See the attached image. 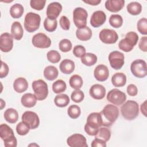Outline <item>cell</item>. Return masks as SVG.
<instances>
[{"label":"cell","mask_w":147,"mask_h":147,"mask_svg":"<svg viewBox=\"0 0 147 147\" xmlns=\"http://www.w3.org/2000/svg\"><path fill=\"white\" fill-rule=\"evenodd\" d=\"M100 114L102 120V126L109 127L111 126L117 119L119 110L115 105L108 104L104 107Z\"/></svg>","instance_id":"cell-1"},{"label":"cell","mask_w":147,"mask_h":147,"mask_svg":"<svg viewBox=\"0 0 147 147\" xmlns=\"http://www.w3.org/2000/svg\"><path fill=\"white\" fill-rule=\"evenodd\" d=\"M102 126V120L100 113H92L87 117L84 130L90 136H95Z\"/></svg>","instance_id":"cell-2"},{"label":"cell","mask_w":147,"mask_h":147,"mask_svg":"<svg viewBox=\"0 0 147 147\" xmlns=\"http://www.w3.org/2000/svg\"><path fill=\"white\" fill-rule=\"evenodd\" d=\"M122 116L126 120L131 121L135 119L139 114L138 104L134 100L126 101L121 107Z\"/></svg>","instance_id":"cell-3"},{"label":"cell","mask_w":147,"mask_h":147,"mask_svg":"<svg viewBox=\"0 0 147 147\" xmlns=\"http://www.w3.org/2000/svg\"><path fill=\"white\" fill-rule=\"evenodd\" d=\"M0 137L6 147H16L17 141L12 129L5 123L0 125Z\"/></svg>","instance_id":"cell-4"},{"label":"cell","mask_w":147,"mask_h":147,"mask_svg":"<svg viewBox=\"0 0 147 147\" xmlns=\"http://www.w3.org/2000/svg\"><path fill=\"white\" fill-rule=\"evenodd\" d=\"M138 40V36L134 32H129L126 33L125 37L122 39L118 43V47L125 52L131 51L137 44Z\"/></svg>","instance_id":"cell-5"},{"label":"cell","mask_w":147,"mask_h":147,"mask_svg":"<svg viewBox=\"0 0 147 147\" xmlns=\"http://www.w3.org/2000/svg\"><path fill=\"white\" fill-rule=\"evenodd\" d=\"M41 17L35 13H28L24 19V28L29 33H32L37 30L40 25Z\"/></svg>","instance_id":"cell-6"},{"label":"cell","mask_w":147,"mask_h":147,"mask_svg":"<svg viewBox=\"0 0 147 147\" xmlns=\"http://www.w3.org/2000/svg\"><path fill=\"white\" fill-rule=\"evenodd\" d=\"M32 88L36 99L38 100H42L47 98L48 95V85L42 79L34 80L32 83Z\"/></svg>","instance_id":"cell-7"},{"label":"cell","mask_w":147,"mask_h":147,"mask_svg":"<svg viewBox=\"0 0 147 147\" xmlns=\"http://www.w3.org/2000/svg\"><path fill=\"white\" fill-rule=\"evenodd\" d=\"M130 70L134 76L143 78L147 75L146 63L142 59L135 60L131 64Z\"/></svg>","instance_id":"cell-8"},{"label":"cell","mask_w":147,"mask_h":147,"mask_svg":"<svg viewBox=\"0 0 147 147\" xmlns=\"http://www.w3.org/2000/svg\"><path fill=\"white\" fill-rule=\"evenodd\" d=\"M87 17V12L84 9L78 7L74 10L73 21L75 26L78 28L86 26Z\"/></svg>","instance_id":"cell-9"},{"label":"cell","mask_w":147,"mask_h":147,"mask_svg":"<svg viewBox=\"0 0 147 147\" xmlns=\"http://www.w3.org/2000/svg\"><path fill=\"white\" fill-rule=\"evenodd\" d=\"M107 99L110 103L116 106L122 105L126 99L125 94L117 88L110 90L107 95Z\"/></svg>","instance_id":"cell-10"},{"label":"cell","mask_w":147,"mask_h":147,"mask_svg":"<svg viewBox=\"0 0 147 147\" xmlns=\"http://www.w3.org/2000/svg\"><path fill=\"white\" fill-rule=\"evenodd\" d=\"M124 55L119 51H113L109 55V61L111 67L116 70L120 69L125 63Z\"/></svg>","instance_id":"cell-11"},{"label":"cell","mask_w":147,"mask_h":147,"mask_svg":"<svg viewBox=\"0 0 147 147\" xmlns=\"http://www.w3.org/2000/svg\"><path fill=\"white\" fill-rule=\"evenodd\" d=\"M22 121L25 123L30 129L37 128L40 124V119L38 115L30 111H27L23 113L21 117Z\"/></svg>","instance_id":"cell-12"},{"label":"cell","mask_w":147,"mask_h":147,"mask_svg":"<svg viewBox=\"0 0 147 147\" xmlns=\"http://www.w3.org/2000/svg\"><path fill=\"white\" fill-rule=\"evenodd\" d=\"M99 37L102 42L107 44H114L118 39L117 32L113 29H102L99 32Z\"/></svg>","instance_id":"cell-13"},{"label":"cell","mask_w":147,"mask_h":147,"mask_svg":"<svg viewBox=\"0 0 147 147\" xmlns=\"http://www.w3.org/2000/svg\"><path fill=\"white\" fill-rule=\"evenodd\" d=\"M32 41L33 46L38 48H48L51 45V39L42 33H38L34 35Z\"/></svg>","instance_id":"cell-14"},{"label":"cell","mask_w":147,"mask_h":147,"mask_svg":"<svg viewBox=\"0 0 147 147\" xmlns=\"http://www.w3.org/2000/svg\"><path fill=\"white\" fill-rule=\"evenodd\" d=\"M67 143L71 147H88L86 137L80 134H74L67 140Z\"/></svg>","instance_id":"cell-15"},{"label":"cell","mask_w":147,"mask_h":147,"mask_svg":"<svg viewBox=\"0 0 147 147\" xmlns=\"http://www.w3.org/2000/svg\"><path fill=\"white\" fill-rule=\"evenodd\" d=\"M13 38L9 33H4L0 37V49L3 52H10L13 47Z\"/></svg>","instance_id":"cell-16"},{"label":"cell","mask_w":147,"mask_h":147,"mask_svg":"<svg viewBox=\"0 0 147 147\" xmlns=\"http://www.w3.org/2000/svg\"><path fill=\"white\" fill-rule=\"evenodd\" d=\"M106 20V14L102 10H97L92 14L90 18V24L94 28H98L102 25Z\"/></svg>","instance_id":"cell-17"},{"label":"cell","mask_w":147,"mask_h":147,"mask_svg":"<svg viewBox=\"0 0 147 147\" xmlns=\"http://www.w3.org/2000/svg\"><path fill=\"white\" fill-rule=\"evenodd\" d=\"M62 10L61 5L57 2H53L49 3L47 9V17L51 19L56 20Z\"/></svg>","instance_id":"cell-18"},{"label":"cell","mask_w":147,"mask_h":147,"mask_svg":"<svg viewBox=\"0 0 147 147\" xmlns=\"http://www.w3.org/2000/svg\"><path fill=\"white\" fill-rule=\"evenodd\" d=\"M95 78L99 82H104L107 79L109 76L108 67L103 64H99L96 66L94 71Z\"/></svg>","instance_id":"cell-19"},{"label":"cell","mask_w":147,"mask_h":147,"mask_svg":"<svg viewBox=\"0 0 147 147\" xmlns=\"http://www.w3.org/2000/svg\"><path fill=\"white\" fill-rule=\"evenodd\" d=\"M89 93L90 96L95 99H102L106 95V88L101 84H95L91 87Z\"/></svg>","instance_id":"cell-20"},{"label":"cell","mask_w":147,"mask_h":147,"mask_svg":"<svg viewBox=\"0 0 147 147\" xmlns=\"http://www.w3.org/2000/svg\"><path fill=\"white\" fill-rule=\"evenodd\" d=\"M124 4L123 0H107L105 2V7L111 12L116 13L123 7Z\"/></svg>","instance_id":"cell-21"},{"label":"cell","mask_w":147,"mask_h":147,"mask_svg":"<svg viewBox=\"0 0 147 147\" xmlns=\"http://www.w3.org/2000/svg\"><path fill=\"white\" fill-rule=\"evenodd\" d=\"M24 34V30L21 24L18 22H14L11 27V35L12 37L16 40H20Z\"/></svg>","instance_id":"cell-22"},{"label":"cell","mask_w":147,"mask_h":147,"mask_svg":"<svg viewBox=\"0 0 147 147\" xmlns=\"http://www.w3.org/2000/svg\"><path fill=\"white\" fill-rule=\"evenodd\" d=\"M92 35L91 29L88 26L78 28L76 31V37L81 41H87L90 40Z\"/></svg>","instance_id":"cell-23"},{"label":"cell","mask_w":147,"mask_h":147,"mask_svg":"<svg viewBox=\"0 0 147 147\" xmlns=\"http://www.w3.org/2000/svg\"><path fill=\"white\" fill-rule=\"evenodd\" d=\"M14 90L18 93L25 91L28 88V83L24 78H18L13 83Z\"/></svg>","instance_id":"cell-24"},{"label":"cell","mask_w":147,"mask_h":147,"mask_svg":"<svg viewBox=\"0 0 147 147\" xmlns=\"http://www.w3.org/2000/svg\"><path fill=\"white\" fill-rule=\"evenodd\" d=\"M60 71L64 74H70L75 69L74 62L69 59H64L60 64Z\"/></svg>","instance_id":"cell-25"},{"label":"cell","mask_w":147,"mask_h":147,"mask_svg":"<svg viewBox=\"0 0 147 147\" xmlns=\"http://www.w3.org/2000/svg\"><path fill=\"white\" fill-rule=\"evenodd\" d=\"M111 83L115 87H123L126 83V76L122 72L115 73L111 78Z\"/></svg>","instance_id":"cell-26"},{"label":"cell","mask_w":147,"mask_h":147,"mask_svg":"<svg viewBox=\"0 0 147 147\" xmlns=\"http://www.w3.org/2000/svg\"><path fill=\"white\" fill-rule=\"evenodd\" d=\"M21 102L24 107L30 108L36 105L37 99H36L34 94L31 93H26L22 96Z\"/></svg>","instance_id":"cell-27"},{"label":"cell","mask_w":147,"mask_h":147,"mask_svg":"<svg viewBox=\"0 0 147 147\" xmlns=\"http://www.w3.org/2000/svg\"><path fill=\"white\" fill-rule=\"evenodd\" d=\"M5 119L10 123H14L18 119V113L16 109L13 108L7 109L4 112L3 115Z\"/></svg>","instance_id":"cell-28"},{"label":"cell","mask_w":147,"mask_h":147,"mask_svg":"<svg viewBox=\"0 0 147 147\" xmlns=\"http://www.w3.org/2000/svg\"><path fill=\"white\" fill-rule=\"evenodd\" d=\"M59 75L57 69L53 65H49L45 68L44 70V76L48 80H53L56 79Z\"/></svg>","instance_id":"cell-29"},{"label":"cell","mask_w":147,"mask_h":147,"mask_svg":"<svg viewBox=\"0 0 147 147\" xmlns=\"http://www.w3.org/2000/svg\"><path fill=\"white\" fill-rule=\"evenodd\" d=\"M54 102L56 106L64 107L69 103V98L67 94H59L54 98Z\"/></svg>","instance_id":"cell-30"},{"label":"cell","mask_w":147,"mask_h":147,"mask_svg":"<svg viewBox=\"0 0 147 147\" xmlns=\"http://www.w3.org/2000/svg\"><path fill=\"white\" fill-rule=\"evenodd\" d=\"M97 61L96 56L92 53H86L81 58V62L86 66H92Z\"/></svg>","instance_id":"cell-31"},{"label":"cell","mask_w":147,"mask_h":147,"mask_svg":"<svg viewBox=\"0 0 147 147\" xmlns=\"http://www.w3.org/2000/svg\"><path fill=\"white\" fill-rule=\"evenodd\" d=\"M127 12L133 16H137L141 13L142 11L141 5L137 2H131L126 7Z\"/></svg>","instance_id":"cell-32"},{"label":"cell","mask_w":147,"mask_h":147,"mask_svg":"<svg viewBox=\"0 0 147 147\" xmlns=\"http://www.w3.org/2000/svg\"><path fill=\"white\" fill-rule=\"evenodd\" d=\"M24 11V7L20 3H16L11 6L10 9V14L14 18H20Z\"/></svg>","instance_id":"cell-33"},{"label":"cell","mask_w":147,"mask_h":147,"mask_svg":"<svg viewBox=\"0 0 147 147\" xmlns=\"http://www.w3.org/2000/svg\"><path fill=\"white\" fill-rule=\"evenodd\" d=\"M111 137L110 130L106 127H100L99 128L95 138L101 139L106 142L108 141Z\"/></svg>","instance_id":"cell-34"},{"label":"cell","mask_w":147,"mask_h":147,"mask_svg":"<svg viewBox=\"0 0 147 147\" xmlns=\"http://www.w3.org/2000/svg\"><path fill=\"white\" fill-rule=\"evenodd\" d=\"M69 83L70 86L75 90L80 89L83 84V79L82 77L78 75H72L69 80Z\"/></svg>","instance_id":"cell-35"},{"label":"cell","mask_w":147,"mask_h":147,"mask_svg":"<svg viewBox=\"0 0 147 147\" xmlns=\"http://www.w3.org/2000/svg\"><path fill=\"white\" fill-rule=\"evenodd\" d=\"M67 88V85L64 81L59 79L52 84V90L56 94H60L64 92Z\"/></svg>","instance_id":"cell-36"},{"label":"cell","mask_w":147,"mask_h":147,"mask_svg":"<svg viewBox=\"0 0 147 147\" xmlns=\"http://www.w3.org/2000/svg\"><path fill=\"white\" fill-rule=\"evenodd\" d=\"M57 26V21L56 20H53L47 17L44 22V26L45 29L49 32H54Z\"/></svg>","instance_id":"cell-37"},{"label":"cell","mask_w":147,"mask_h":147,"mask_svg":"<svg viewBox=\"0 0 147 147\" xmlns=\"http://www.w3.org/2000/svg\"><path fill=\"white\" fill-rule=\"evenodd\" d=\"M109 23L112 27L118 28L122 25L123 18L119 14H113L109 18Z\"/></svg>","instance_id":"cell-38"},{"label":"cell","mask_w":147,"mask_h":147,"mask_svg":"<svg viewBox=\"0 0 147 147\" xmlns=\"http://www.w3.org/2000/svg\"><path fill=\"white\" fill-rule=\"evenodd\" d=\"M67 113L69 117L71 118L76 119L80 116L81 114V110L78 106L72 105L68 108Z\"/></svg>","instance_id":"cell-39"},{"label":"cell","mask_w":147,"mask_h":147,"mask_svg":"<svg viewBox=\"0 0 147 147\" xmlns=\"http://www.w3.org/2000/svg\"><path fill=\"white\" fill-rule=\"evenodd\" d=\"M48 60L52 63H57L61 59V56L60 53L55 50H51L49 51L47 54Z\"/></svg>","instance_id":"cell-40"},{"label":"cell","mask_w":147,"mask_h":147,"mask_svg":"<svg viewBox=\"0 0 147 147\" xmlns=\"http://www.w3.org/2000/svg\"><path fill=\"white\" fill-rule=\"evenodd\" d=\"M138 31L142 34H147V20L146 18H141L137 24Z\"/></svg>","instance_id":"cell-41"},{"label":"cell","mask_w":147,"mask_h":147,"mask_svg":"<svg viewBox=\"0 0 147 147\" xmlns=\"http://www.w3.org/2000/svg\"><path fill=\"white\" fill-rule=\"evenodd\" d=\"M30 129V127L22 121L19 122L16 126V131L20 136H25L27 134Z\"/></svg>","instance_id":"cell-42"},{"label":"cell","mask_w":147,"mask_h":147,"mask_svg":"<svg viewBox=\"0 0 147 147\" xmlns=\"http://www.w3.org/2000/svg\"><path fill=\"white\" fill-rule=\"evenodd\" d=\"M59 49L63 52H69L72 49V43L67 38L63 39L59 44Z\"/></svg>","instance_id":"cell-43"},{"label":"cell","mask_w":147,"mask_h":147,"mask_svg":"<svg viewBox=\"0 0 147 147\" xmlns=\"http://www.w3.org/2000/svg\"><path fill=\"white\" fill-rule=\"evenodd\" d=\"M71 98L74 102L76 103H80L84 99V94L83 92L80 89L75 90L72 92Z\"/></svg>","instance_id":"cell-44"},{"label":"cell","mask_w":147,"mask_h":147,"mask_svg":"<svg viewBox=\"0 0 147 147\" xmlns=\"http://www.w3.org/2000/svg\"><path fill=\"white\" fill-rule=\"evenodd\" d=\"M45 3V0H31L30 1V5L33 9L41 10L44 9Z\"/></svg>","instance_id":"cell-45"},{"label":"cell","mask_w":147,"mask_h":147,"mask_svg":"<svg viewBox=\"0 0 147 147\" xmlns=\"http://www.w3.org/2000/svg\"><path fill=\"white\" fill-rule=\"evenodd\" d=\"M73 53L76 57L82 58L86 53V48L81 45H76L74 48Z\"/></svg>","instance_id":"cell-46"},{"label":"cell","mask_w":147,"mask_h":147,"mask_svg":"<svg viewBox=\"0 0 147 147\" xmlns=\"http://www.w3.org/2000/svg\"><path fill=\"white\" fill-rule=\"evenodd\" d=\"M59 23L60 27L64 30H68L70 27V22L68 18L65 16H63L61 17L59 20Z\"/></svg>","instance_id":"cell-47"},{"label":"cell","mask_w":147,"mask_h":147,"mask_svg":"<svg viewBox=\"0 0 147 147\" xmlns=\"http://www.w3.org/2000/svg\"><path fill=\"white\" fill-rule=\"evenodd\" d=\"M9 72V67L6 63L1 61V68L0 70V78H3L6 77Z\"/></svg>","instance_id":"cell-48"},{"label":"cell","mask_w":147,"mask_h":147,"mask_svg":"<svg viewBox=\"0 0 147 147\" xmlns=\"http://www.w3.org/2000/svg\"><path fill=\"white\" fill-rule=\"evenodd\" d=\"M139 48L143 52H146L147 51V37H142L138 43Z\"/></svg>","instance_id":"cell-49"},{"label":"cell","mask_w":147,"mask_h":147,"mask_svg":"<svg viewBox=\"0 0 147 147\" xmlns=\"http://www.w3.org/2000/svg\"><path fill=\"white\" fill-rule=\"evenodd\" d=\"M127 92L130 96H136L138 92L137 87L134 84H130L127 87Z\"/></svg>","instance_id":"cell-50"},{"label":"cell","mask_w":147,"mask_h":147,"mask_svg":"<svg viewBox=\"0 0 147 147\" xmlns=\"http://www.w3.org/2000/svg\"><path fill=\"white\" fill-rule=\"evenodd\" d=\"M91 146L92 147H106V141L97 138H95V139L92 141L91 143Z\"/></svg>","instance_id":"cell-51"},{"label":"cell","mask_w":147,"mask_h":147,"mask_svg":"<svg viewBox=\"0 0 147 147\" xmlns=\"http://www.w3.org/2000/svg\"><path fill=\"white\" fill-rule=\"evenodd\" d=\"M146 101L145 100L141 105V111L145 117H146Z\"/></svg>","instance_id":"cell-52"},{"label":"cell","mask_w":147,"mask_h":147,"mask_svg":"<svg viewBox=\"0 0 147 147\" xmlns=\"http://www.w3.org/2000/svg\"><path fill=\"white\" fill-rule=\"evenodd\" d=\"M83 2L89 4L90 5L95 6V5H98L99 3H100L101 1L100 0H87V1H83Z\"/></svg>","instance_id":"cell-53"},{"label":"cell","mask_w":147,"mask_h":147,"mask_svg":"<svg viewBox=\"0 0 147 147\" xmlns=\"http://www.w3.org/2000/svg\"><path fill=\"white\" fill-rule=\"evenodd\" d=\"M1 109H3V107H5V102H3V99H1Z\"/></svg>","instance_id":"cell-54"}]
</instances>
